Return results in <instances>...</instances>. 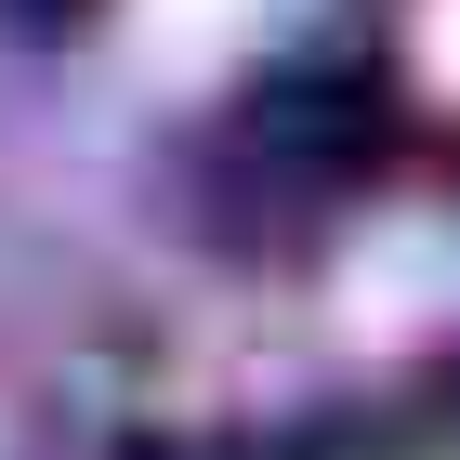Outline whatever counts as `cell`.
<instances>
[{
    "instance_id": "cell-1",
    "label": "cell",
    "mask_w": 460,
    "mask_h": 460,
    "mask_svg": "<svg viewBox=\"0 0 460 460\" xmlns=\"http://www.w3.org/2000/svg\"><path fill=\"white\" fill-rule=\"evenodd\" d=\"M263 0H132V53L158 79H211L224 53H250Z\"/></svg>"
},
{
    "instance_id": "cell-2",
    "label": "cell",
    "mask_w": 460,
    "mask_h": 460,
    "mask_svg": "<svg viewBox=\"0 0 460 460\" xmlns=\"http://www.w3.org/2000/svg\"><path fill=\"white\" fill-rule=\"evenodd\" d=\"M421 53H434V66L460 79V0H434V27H421Z\"/></svg>"
}]
</instances>
